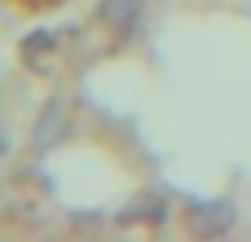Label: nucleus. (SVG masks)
Returning <instances> with one entry per match:
<instances>
[{"instance_id": "1", "label": "nucleus", "mask_w": 251, "mask_h": 242, "mask_svg": "<svg viewBox=\"0 0 251 242\" xmlns=\"http://www.w3.org/2000/svg\"><path fill=\"white\" fill-rule=\"evenodd\" d=\"M137 9H141V0H106V4H101V18H110V22H128Z\"/></svg>"}]
</instances>
